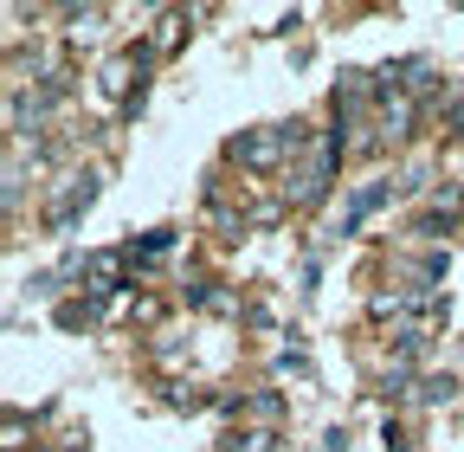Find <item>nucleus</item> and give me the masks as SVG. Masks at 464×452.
<instances>
[{"mask_svg": "<svg viewBox=\"0 0 464 452\" xmlns=\"http://www.w3.org/2000/svg\"><path fill=\"white\" fill-rule=\"evenodd\" d=\"M97 188H103V175H97V168H84V175H72L65 188H58V201L45 207V233L58 240V233H72V226L84 220V207L97 201Z\"/></svg>", "mask_w": 464, "mask_h": 452, "instance_id": "3", "label": "nucleus"}, {"mask_svg": "<svg viewBox=\"0 0 464 452\" xmlns=\"http://www.w3.org/2000/svg\"><path fill=\"white\" fill-rule=\"evenodd\" d=\"M246 414H252V420H265V427H277V420H284V394H252Z\"/></svg>", "mask_w": 464, "mask_h": 452, "instance_id": "11", "label": "nucleus"}, {"mask_svg": "<svg viewBox=\"0 0 464 452\" xmlns=\"http://www.w3.org/2000/svg\"><path fill=\"white\" fill-rule=\"evenodd\" d=\"M181 39H188V14H161L155 33H149V52H155V59H174V52H181Z\"/></svg>", "mask_w": 464, "mask_h": 452, "instance_id": "6", "label": "nucleus"}, {"mask_svg": "<svg viewBox=\"0 0 464 452\" xmlns=\"http://www.w3.org/2000/svg\"><path fill=\"white\" fill-rule=\"evenodd\" d=\"M103 7H65V45H91L97 33H103Z\"/></svg>", "mask_w": 464, "mask_h": 452, "instance_id": "7", "label": "nucleus"}, {"mask_svg": "<svg viewBox=\"0 0 464 452\" xmlns=\"http://www.w3.org/2000/svg\"><path fill=\"white\" fill-rule=\"evenodd\" d=\"M0 446H7V452H26L33 446V420L20 408H7V420H0Z\"/></svg>", "mask_w": 464, "mask_h": 452, "instance_id": "8", "label": "nucleus"}, {"mask_svg": "<svg viewBox=\"0 0 464 452\" xmlns=\"http://www.w3.org/2000/svg\"><path fill=\"white\" fill-rule=\"evenodd\" d=\"M451 394H458V381H451V375H426V381H420V401H426V408L451 401Z\"/></svg>", "mask_w": 464, "mask_h": 452, "instance_id": "13", "label": "nucleus"}, {"mask_svg": "<svg viewBox=\"0 0 464 452\" xmlns=\"http://www.w3.org/2000/svg\"><path fill=\"white\" fill-rule=\"evenodd\" d=\"M310 136L316 130H304V123H258V130H239L226 142V162L246 168V175H284V168L310 149Z\"/></svg>", "mask_w": 464, "mask_h": 452, "instance_id": "1", "label": "nucleus"}, {"mask_svg": "<svg viewBox=\"0 0 464 452\" xmlns=\"http://www.w3.org/2000/svg\"><path fill=\"white\" fill-rule=\"evenodd\" d=\"M33 452H45V446H33Z\"/></svg>", "mask_w": 464, "mask_h": 452, "instance_id": "16", "label": "nucleus"}, {"mask_svg": "<svg viewBox=\"0 0 464 452\" xmlns=\"http://www.w3.org/2000/svg\"><path fill=\"white\" fill-rule=\"evenodd\" d=\"M387 194H393V182H368V188H355V201H348V213H342V233H362V220H368Z\"/></svg>", "mask_w": 464, "mask_h": 452, "instance_id": "5", "label": "nucleus"}, {"mask_svg": "<svg viewBox=\"0 0 464 452\" xmlns=\"http://www.w3.org/2000/svg\"><path fill=\"white\" fill-rule=\"evenodd\" d=\"M168 408H181V414H200V408H207V394H200V388H188V381H168Z\"/></svg>", "mask_w": 464, "mask_h": 452, "instance_id": "12", "label": "nucleus"}, {"mask_svg": "<svg viewBox=\"0 0 464 452\" xmlns=\"http://www.w3.org/2000/svg\"><path fill=\"white\" fill-rule=\"evenodd\" d=\"M458 142H464V136H458Z\"/></svg>", "mask_w": 464, "mask_h": 452, "instance_id": "17", "label": "nucleus"}, {"mask_svg": "<svg viewBox=\"0 0 464 452\" xmlns=\"http://www.w3.org/2000/svg\"><path fill=\"white\" fill-rule=\"evenodd\" d=\"M277 375H304V381H310V362H304L297 349H277Z\"/></svg>", "mask_w": 464, "mask_h": 452, "instance_id": "15", "label": "nucleus"}, {"mask_svg": "<svg viewBox=\"0 0 464 452\" xmlns=\"http://www.w3.org/2000/svg\"><path fill=\"white\" fill-rule=\"evenodd\" d=\"M277 427H246V433H232V452H277Z\"/></svg>", "mask_w": 464, "mask_h": 452, "instance_id": "10", "label": "nucleus"}, {"mask_svg": "<svg viewBox=\"0 0 464 452\" xmlns=\"http://www.w3.org/2000/svg\"><path fill=\"white\" fill-rule=\"evenodd\" d=\"M342 155H348V136L342 130H316L310 149L284 168V207H316L329 194V182L342 175Z\"/></svg>", "mask_w": 464, "mask_h": 452, "instance_id": "2", "label": "nucleus"}, {"mask_svg": "<svg viewBox=\"0 0 464 452\" xmlns=\"http://www.w3.org/2000/svg\"><path fill=\"white\" fill-rule=\"evenodd\" d=\"M78 278H84V291H91V298H110L116 285H130V246H110V252H91Z\"/></svg>", "mask_w": 464, "mask_h": 452, "instance_id": "4", "label": "nucleus"}, {"mask_svg": "<svg viewBox=\"0 0 464 452\" xmlns=\"http://www.w3.org/2000/svg\"><path fill=\"white\" fill-rule=\"evenodd\" d=\"M406 310H413V298H406V291H374V298H368V317H374V323H387V317L400 323Z\"/></svg>", "mask_w": 464, "mask_h": 452, "instance_id": "9", "label": "nucleus"}, {"mask_svg": "<svg viewBox=\"0 0 464 452\" xmlns=\"http://www.w3.org/2000/svg\"><path fill=\"white\" fill-rule=\"evenodd\" d=\"M52 323H58V329H84V323H91V304H84V298L58 304V310H52Z\"/></svg>", "mask_w": 464, "mask_h": 452, "instance_id": "14", "label": "nucleus"}]
</instances>
